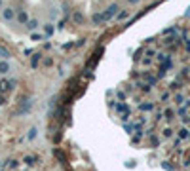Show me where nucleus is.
<instances>
[{
  "mask_svg": "<svg viewBox=\"0 0 190 171\" xmlns=\"http://www.w3.org/2000/svg\"><path fill=\"white\" fill-rule=\"evenodd\" d=\"M13 84H15V80H12V82L10 80H0V93L4 95V93H8L10 90H13Z\"/></svg>",
  "mask_w": 190,
  "mask_h": 171,
  "instance_id": "nucleus-1",
  "label": "nucleus"
},
{
  "mask_svg": "<svg viewBox=\"0 0 190 171\" xmlns=\"http://www.w3.org/2000/svg\"><path fill=\"white\" fill-rule=\"evenodd\" d=\"M44 30H46V34H53V25H46V27H44Z\"/></svg>",
  "mask_w": 190,
  "mask_h": 171,
  "instance_id": "nucleus-22",
  "label": "nucleus"
},
{
  "mask_svg": "<svg viewBox=\"0 0 190 171\" xmlns=\"http://www.w3.org/2000/svg\"><path fill=\"white\" fill-rule=\"evenodd\" d=\"M116 99L124 101V99H126V93H124V91H116Z\"/></svg>",
  "mask_w": 190,
  "mask_h": 171,
  "instance_id": "nucleus-23",
  "label": "nucleus"
},
{
  "mask_svg": "<svg viewBox=\"0 0 190 171\" xmlns=\"http://www.w3.org/2000/svg\"><path fill=\"white\" fill-rule=\"evenodd\" d=\"M27 29H29V30H36V29H38V21H36V19L29 21V23H27Z\"/></svg>",
  "mask_w": 190,
  "mask_h": 171,
  "instance_id": "nucleus-13",
  "label": "nucleus"
},
{
  "mask_svg": "<svg viewBox=\"0 0 190 171\" xmlns=\"http://www.w3.org/2000/svg\"><path fill=\"white\" fill-rule=\"evenodd\" d=\"M184 137H188V129L186 127H183L181 131H179V139H184Z\"/></svg>",
  "mask_w": 190,
  "mask_h": 171,
  "instance_id": "nucleus-19",
  "label": "nucleus"
},
{
  "mask_svg": "<svg viewBox=\"0 0 190 171\" xmlns=\"http://www.w3.org/2000/svg\"><path fill=\"white\" fill-rule=\"evenodd\" d=\"M152 108H154V105H152V103H141V105H139V110H143V112H150L152 110Z\"/></svg>",
  "mask_w": 190,
  "mask_h": 171,
  "instance_id": "nucleus-9",
  "label": "nucleus"
},
{
  "mask_svg": "<svg viewBox=\"0 0 190 171\" xmlns=\"http://www.w3.org/2000/svg\"><path fill=\"white\" fill-rule=\"evenodd\" d=\"M40 57H42V53H34V55H33V61H30L33 69H36V67H38V61H40Z\"/></svg>",
  "mask_w": 190,
  "mask_h": 171,
  "instance_id": "nucleus-11",
  "label": "nucleus"
},
{
  "mask_svg": "<svg viewBox=\"0 0 190 171\" xmlns=\"http://www.w3.org/2000/svg\"><path fill=\"white\" fill-rule=\"evenodd\" d=\"M162 135H163V137H171V135H173V129H171V127H166Z\"/></svg>",
  "mask_w": 190,
  "mask_h": 171,
  "instance_id": "nucleus-21",
  "label": "nucleus"
},
{
  "mask_svg": "<svg viewBox=\"0 0 190 171\" xmlns=\"http://www.w3.org/2000/svg\"><path fill=\"white\" fill-rule=\"evenodd\" d=\"M36 133H38V129H36V127H30V129H29V133H27V139H29V141H33V139L36 137Z\"/></svg>",
  "mask_w": 190,
  "mask_h": 171,
  "instance_id": "nucleus-12",
  "label": "nucleus"
},
{
  "mask_svg": "<svg viewBox=\"0 0 190 171\" xmlns=\"http://www.w3.org/2000/svg\"><path fill=\"white\" fill-rule=\"evenodd\" d=\"M114 108H116V112H120V114H124V112H131V110H129V107H127L124 101L116 103V105H114Z\"/></svg>",
  "mask_w": 190,
  "mask_h": 171,
  "instance_id": "nucleus-5",
  "label": "nucleus"
},
{
  "mask_svg": "<svg viewBox=\"0 0 190 171\" xmlns=\"http://www.w3.org/2000/svg\"><path fill=\"white\" fill-rule=\"evenodd\" d=\"M0 6H2V0H0Z\"/></svg>",
  "mask_w": 190,
  "mask_h": 171,
  "instance_id": "nucleus-29",
  "label": "nucleus"
},
{
  "mask_svg": "<svg viewBox=\"0 0 190 171\" xmlns=\"http://www.w3.org/2000/svg\"><path fill=\"white\" fill-rule=\"evenodd\" d=\"M42 65L44 67H51V65H53V59H51V57H46V59L42 61Z\"/></svg>",
  "mask_w": 190,
  "mask_h": 171,
  "instance_id": "nucleus-20",
  "label": "nucleus"
},
{
  "mask_svg": "<svg viewBox=\"0 0 190 171\" xmlns=\"http://www.w3.org/2000/svg\"><path fill=\"white\" fill-rule=\"evenodd\" d=\"M127 15H129V12H126V10H124V12L118 13V19H120V21H124V19H127Z\"/></svg>",
  "mask_w": 190,
  "mask_h": 171,
  "instance_id": "nucleus-18",
  "label": "nucleus"
},
{
  "mask_svg": "<svg viewBox=\"0 0 190 171\" xmlns=\"http://www.w3.org/2000/svg\"><path fill=\"white\" fill-rule=\"evenodd\" d=\"M127 2H129V4H137V2H139V0H127Z\"/></svg>",
  "mask_w": 190,
  "mask_h": 171,
  "instance_id": "nucleus-28",
  "label": "nucleus"
},
{
  "mask_svg": "<svg viewBox=\"0 0 190 171\" xmlns=\"http://www.w3.org/2000/svg\"><path fill=\"white\" fill-rule=\"evenodd\" d=\"M183 101H184V97H183V95H175V103H177V105H181Z\"/></svg>",
  "mask_w": 190,
  "mask_h": 171,
  "instance_id": "nucleus-25",
  "label": "nucleus"
},
{
  "mask_svg": "<svg viewBox=\"0 0 190 171\" xmlns=\"http://www.w3.org/2000/svg\"><path fill=\"white\" fill-rule=\"evenodd\" d=\"M33 40H36V42H38V40H42V34H33Z\"/></svg>",
  "mask_w": 190,
  "mask_h": 171,
  "instance_id": "nucleus-27",
  "label": "nucleus"
},
{
  "mask_svg": "<svg viewBox=\"0 0 190 171\" xmlns=\"http://www.w3.org/2000/svg\"><path fill=\"white\" fill-rule=\"evenodd\" d=\"M34 162H36V158H34V156H25L23 158V164H27V165H34Z\"/></svg>",
  "mask_w": 190,
  "mask_h": 171,
  "instance_id": "nucleus-14",
  "label": "nucleus"
},
{
  "mask_svg": "<svg viewBox=\"0 0 190 171\" xmlns=\"http://www.w3.org/2000/svg\"><path fill=\"white\" fill-rule=\"evenodd\" d=\"M116 12H118V4H110V6H109V10H106V12L103 13L105 21H109V19L112 17V15H116Z\"/></svg>",
  "mask_w": 190,
  "mask_h": 171,
  "instance_id": "nucleus-2",
  "label": "nucleus"
},
{
  "mask_svg": "<svg viewBox=\"0 0 190 171\" xmlns=\"http://www.w3.org/2000/svg\"><path fill=\"white\" fill-rule=\"evenodd\" d=\"M17 21L21 23V25H27L29 23V13L25 12V10H19V12H17Z\"/></svg>",
  "mask_w": 190,
  "mask_h": 171,
  "instance_id": "nucleus-4",
  "label": "nucleus"
},
{
  "mask_svg": "<svg viewBox=\"0 0 190 171\" xmlns=\"http://www.w3.org/2000/svg\"><path fill=\"white\" fill-rule=\"evenodd\" d=\"M72 21H74L76 25H82V23L86 21V17L82 15V12H74V13H72Z\"/></svg>",
  "mask_w": 190,
  "mask_h": 171,
  "instance_id": "nucleus-6",
  "label": "nucleus"
},
{
  "mask_svg": "<svg viewBox=\"0 0 190 171\" xmlns=\"http://www.w3.org/2000/svg\"><path fill=\"white\" fill-rule=\"evenodd\" d=\"M6 165H8V169H15V167H17V160H10Z\"/></svg>",
  "mask_w": 190,
  "mask_h": 171,
  "instance_id": "nucleus-17",
  "label": "nucleus"
},
{
  "mask_svg": "<svg viewBox=\"0 0 190 171\" xmlns=\"http://www.w3.org/2000/svg\"><path fill=\"white\" fill-rule=\"evenodd\" d=\"M2 105H6V97H4L2 93H0V107H2Z\"/></svg>",
  "mask_w": 190,
  "mask_h": 171,
  "instance_id": "nucleus-26",
  "label": "nucleus"
},
{
  "mask_svg": "<svg viewBox=\"0 0 190 171\" xmlns=\"http://www.w3.org/2000/svg\"><path fill=\"white\" fill-rule=\"evenodd\" d=\"M0 165H2V162H0Z\"/></svg>",
  "mask_w": 190,
  "mask_h": 171,
  "instance_id": "nucleus-30",
  "label": "nucleus"
},
{
  "mask_svg": "<svg viewBox=\"0 0 190 171\" xmlns=\"http://www.w3.org/2000/svg\"><path fill=\"white\" fill-rule=\"evenodd\" d=\"M0 57H4V59H8V57H10V51L6 48H2V46H0Z\"/></svg>",
  "mask_w": 190,
  "mask_h": 171,
  "instance_id": "nucleus-16",
  "label": "nucleus"
},
{
  "mask_svg": "<svg viewBox=\"0 0 190 171\" xmlns=\"http://www.w3.org/2000/svg\"><path fill=\"white\" fill-rule=\"evenodd\" d=\"M163 116H166V118H167V120H171V118H173V116H175V112H173V110H171V108H166V112H163Z\"/></svg>",
  "mask_w": 190,
  "mask_h": 171,
  "instance_id": "nucleus-15",
  "label": "nucleus"
},
{
  "mask_svg": "<svg viewBox=\"0 0 190 171\" xmlns=\"http://www.w3.org/2000/svg\"><path fill=\"white\" fill-rule=\"evenodd\" d=\"M30 105H33V103H30V101H25L23 105H21V108H19V110H17V114H23V112H29V110H30Z\"/></svg>",
  "mask_w": 190,
  "mask_h": 171,
  "instance_id": "nucleus-8",
  "label": "nucleus"
},
{
  "mask_svg": "<svg viewBox=\"0 0 190 171\" xmlns=\"http://www.w3.org/2000/svg\"><path fill=\"white\" fill-rule=\"evenodd\" d=\"M158 143H160L158 137H150V144H152V147H158Z\"/></svg>",
  "mask_w": 190,
  "mask_h": 171,
  "instance_id": "nucleus-24",
  "label": "nucleus"
},
{
  "mask_svg": "<svg viewBox=\"0 0 190 171\" xmlns=\"http://www.w3.org/2000/svg\"><path fill=\"white\" fill-rule=\"evenodd\" d=\"M10 70H12V67L8 61H0V74H8Z\"/></svg>",
  "mask_w": 190,
  "mask_h": 171,
  "instance_id": "nucleus-7",
  "label": "nucleus"
},
{
  "mask_svg": "<svg viewBox=\"0 0 190 171\" xmlns=\"http://www.w3.org/2000/svg\"><path fill=\"white\" fill-rule=\"evenodd\" d=\"M91 21H93L95 25H99V23H103V21H105V17H103V13H93Z\"/></svg>",
  "mask_w": 190,
  "mask_h": 171,
  "instance_id": "nucleus-10",
  "label": "nucleus"
},
{
  "mask_svg": "<svg viewBox=\"0 0 190 171\" xmlns=\"http://www.w3.org/2000/svg\"><path fill=\"white\" fill-rule=\"evenodd\" d=\"M2 17L6 19V21H13V19H15V12L12 8H4L2 10Z\"/></svg>",
  "mask_w": 190,
  "mask_h": 171,
  "instance_id": "nucleus-3",
  "label": "nucleus"
}]
</instances>
